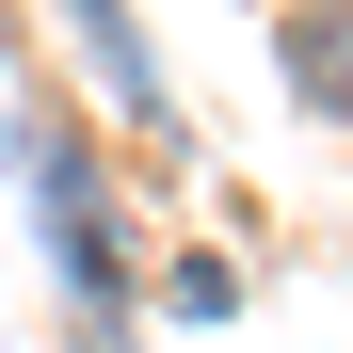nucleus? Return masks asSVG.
<instances>
[{
  "label": "nucleus",
  "mask_w": 353,
  "mask_h": 353,
  "mask_svg": "<svg viewBox=\"0 0 353 353\" xmlns=\"http://www.w3.org/2000/svg\"><path fill=\"white\" fill-rule=\"evenodd\" d=\"M81 17V48H97V81L129 97V112H161V65H145V32H129V0H65Z\"/></svg>",
  "instance_id": "2"
},
{
  "label": "nucleus",
  "mask_w": 353,
  "mask_h": 353,
  "mask_svg": "<svg viewBox=\"0 0 353 353\" xmlns=\"http://www.w3.org/2000/svg\"><path fill=\"white\" fill-rule=\"evenodd\" d=\"M17 161H32V193H48V257H65L81 321H112V209H97V161L48 129V112H17Z\"/></svg>",
  "instance_id": "1"
}]
</instances>
